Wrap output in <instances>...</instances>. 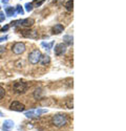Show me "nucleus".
Returning <instances> with one entry per match:
<instances>
[{"instance_id": "nucleus-1", "label": "nucleus", "mask_w": 126, "mask_h": 131, "mask_svg": "<svg viewBox=\"0 0 126 131\" xmlns=\"http://www.w3.org/2000/svg\"><path fill=\"white\" fill-rule=\"evenodd\" d=\"M51 123L55 127H58V128H61L63 126H65L66 123H67V118H66V115L64 114H55L51 118Z\"/></svg>"}, {"instance_id": "nucleus-2", "label": "nucleus", "mask_w": 126, "mask_h": 131, "mask_svg": "<svg viewBox=\"0 0 126 131\" xmlns=\"http://www.w3.org/2000/svg\"><path fill=\"white\" fill-rule=\"evenodd\" d=\"M46 112H47V109L37 108V109H32V110H29V111H26L24 114L28 118H34V117H39L41 114L46 113Z\"/></svg>"}, {"instance_id": "nucleus-3", "label": "nucleus", "mask_w": 126, "mask_h": 131, "mask_svg": "<svg viewBox=\"0 0 126 131\" xmlns=\"http://www.w3.org/2000/svg\"><path fill=\"white\" fill-rule=\"evenodd\" d=\"M41 56H42V53H41V51L39 49H34L33 51L28 54V61H29V63L33 64V65L37 64L40 61Z\"/></svg>"}, {"instance_id": "nucleus-4", "label": "nucleus", "mask_w": 126, "mask_h": 131, "mask_svg": "<svg viewBox=\"0 0 126 131\" xmlns=\"http://www.w3.org/2000/svg\"><path fill=\"white\" fill-rule=\"evenodd\" d=\"M27 88H28V85H27L25 82H16V83L13 85V89H14L17 93H19V94L25 93L26 90H27Z\"/></svg>"}, {"instance_id": "nucleus-5", "label": "nucleus", "mask_w": 126, "mask_h": 131, "mask_svg": "<svg viewBox=\"0 0 126 131\" xmlns=\"http://www.w3.org/2000/svg\"><path fill=\"white\" fill-rule=\"evenodd\" d=\"M35 23L34 19L32 18H26V19H23V20H18V21H15V22H12L10 24H12L13 26L15 25H22V26H25V27H29L32 26Z\"/></svg>"}, {"instance_id": "nucleus-6", "label": "nucleus", "mask_w": 126, "mask_h": 131, "mask_svg": "<svg viewBox=\"0 0 126 131\" xmlns=\"http://www.w3.org/2000/svg\"><path fill=\"white\" fill-rule=\"evenodd\" d=\"M26 47H25V44L22 42H16L15 44L12 46V50L14 53L16 54H21V53H23L25 51Z\"/></svg>"}, {"instance_id": "nucleus-7", "label": "nucleus", "mask_w": 126, "mask_h": 131, "mask_svg": "<svg viewBox=\"0 0 126 131\" xmlns=\"http://www.w3.org/2000/svg\"><path fill=\"white\" fill-rule=\"evenodd\" d=\"M9 109H10V110H13V111H17V112H22V111H24L25 106H24L22 103L18 102V101H14L12 104L9 105Z\"/></svg>"}, {"instance_id": "nucleus-8", "label": "nucleus", "mask_w": 126, "mask_h": 131, "mask_svg": "<svg viewBox=\"0 0 126 131\" xmlns=\"http://www.w3.org/2000/svg\"><path fill=\"white\" fill-rule=\"evenodd\" d=\"M22 32V36L25 38H30V39H36L38 38V32H36L35 30H30V29H24L21 31Z\"/></svg>"}, {"instance_id": "nucleus-9", "label": "nucleus", "mask_w": 126, "mask_h": 131, "mask_svg": "<svg viewBox=\"0 0 126 131\" xmlns=\"http://www.w3.org/2000/svg\"><path fill=\"white\" fill-rule=\"evenodd\" d=\"M66 51V45L63 44V43H59L55 46V53L57 56H61Z\"/></svg>"}, {"instance_id": "nucleus-10", "label": "nucleus", "mask_w": 126, "mask_h": 131, "mask_svg": "<svg viewBox=\"0 0 126 131\" xmlns=\"http://www.w3.org/2000/svg\"><path fill=\"white\" fill-rule=\"evenodd\" d=\"M14 122L10 121V119H6V121H4L3 123V126H2V130L3 131H10L13 128H14Z\"/></svg>"}, {"instance_id": "nucleus-11", "label": "nucleus", "mask_w": 126, "mask_h": 131, "mask_svg": "<svg viewBox=\"0 0 126 131\" xmlns=\"http://www.w3.org/2000/svg\"><path fill=\"white\" fill-rule=\"evenodd\" d=\"M64 29V26L62 24H56L54 27H52V34H56V35H59L63 31Z\"/></svg>"}, {"instance_id": "nucleus-12", "label": "nucleus", "mask_w": 126, "mask_h": 131, "mask_svg": "<svg viewBox=\"0 0 126 131\" xmlns=\"http://www.w3.org/2000/svg\"><path fill=\"white\" fill-rule=\"evenodd\" d=\"M5 14H6L7 16H9V17H12V16L14 17V16L17 15L15 7H12V6H6V7H5Z\"/></svg>"}, {"instance_id": "nucleus-13", "label": "nucleus", "mask_w": 126, "mask_h": 131, "mask_svg": "<svg viewBox=\"0 0 126 131\" xmlns=\"http://www.w3.org/2000/svg\"><path fill=\"white\" fill-rule=\"evenodd\" d=\"M39 62L41 63V65H47L50 62V58H49V56H46V54H44V56H41Z\"/></svg>"}, {"instance_id": "nucleus-14", "label": "nucleus", "mask_w": 126, "mask_h": 131, "mask_svg": "<svg viewBox=\"0 0 126 131\" xmlns=\"http://www.w3.org/2000/svg\"><path fill=\"white\" fill-rule=\"evenodd\" d=\"M42 93H43V91H42L41 88H38L34 91V97L36 100H40L41 99V96H42Z\"/></svg>"}, {"instance_id": "nucleus-15", "label": "nucleus", "mask_w": 126, "mask_h": 131, "mask_svg": "<svg viewBox=\"0 0 126 131\" xmlns=\"http://www.w3.org/2000/svg\"><path fill=\"white\" fill-rule=\"evenodd\" d=\"M64 41L67 43L68 45H71L72 44V36H70V35H67V36H64Z\"/></svg>"}, {"instance_id": "nucleus-16", "label": "nucleus", "mask_w": 126, "mask_h": 131, "mask_svg": "<svg viewBox=\"0 0 126 131\" xmlns=\"http://www.w3.org/2000/svg\"><path fill=\"white\" fill-rule=\"evenodd\" d=\"M72 3H74L72 0H68V1L65 3V7L67 10H72Z\"/></svg>"}, {"instance_id": "nucleus-17", "label": "nucleus", "mask_w": 126, "mask_h": 131, "mask_svg": "<svg viewBox=\"0 0 126 131\" xmlns=\"http://www.w3.org/2000/svg\"><path fill=\"white\" fill-rule=\"evenodd\" d=\"M52 44H54L52 42H50V43H44V42H42V43H41V45H42V46H44L47 50H49V49H50V47L52 46Z\"/></svg>"}, {"instance_id": "nucleus-18", "label": "nucleus", "mask_w": 126, "mask_h": 131, "mask_svg": "<svg viewBox=\"0 0 126 131\" xmlns=\"http://www.w3.org/2000/svg\"><path fill=\"white\" fill-rule=\"evenodd\" d=\"M15 9H16V13L17 14H21V15L24 14V10H23V8H22V6H21V5H17V7Z\"/></svg>"}, {"instance_id": "nucleus-19", "label": "nucleus", "mask_w": 126, "mask_h": 131, "mask_svg": "<svg viewBox=\"0 0 126 131\" xmlns=\"http://www.w3.org/2000/svg\"><path fill=\"white\" fill-rule=\"evenodd\" d=\"M66 107L68 109H72V107H74V105H72V97H70V99H68L66 101Z\"/></svg>"}, {"instance_id": "nucleus-20", "label": "nucleus", "mask_w": 126, "mask_h": 131, "mask_svg": "<svg viewBox=\"0 0 126 131\" xmlns=\"http://www.w3.org/2000/svg\"><path fill=\"white\" fill-rule=\"evenodd\" d=\"M4 95H5V90H4L3 87L0 86V100H2L4 97Z\"/></svg>"}, {"instance_id": "nucleus-21", "label": "nucleus", "mask_w": 126, "mask_h": 131, "mask_svg": "<svg viewBox=\"0 0 126 131\" xmlns=\"http://www.w3.org/2000/svg\"><path fill=\"white\" fill-rule=\"evenodd\" d=\"M25 9L27 12H32L33 10V3H26L25 4Z\"/></svg>"}, {"instance_id": "nucleus-22", "label": "nucleus", "mask_w": 126, "mask_h": 131, "mask_svg": "<svg viewBox=\"0 0 126 131\" xmlns=\"http://www.w3.org/2000/svg\"><path fill=\"white\" fill-rule=\"evenodd\" d=\"M4 21V14L3 13H0V22Z\"/></svg>"}, {"instance_id": "nucleus-23", "label": "nucleus", "mask_w": 126, "mask_h": 131, "mask_svg": "<svg viewBox=\"0 0 126 131\" xmlns=\"http://www.w3.org/2000/svg\"><path fill=\"white\" fill-rule=\"evenodd\" d=\"M5 50V46H0V52H3Z\"/></svg>"}, {"instance_id": "nucleus-24", "label": "nucleus", "mask_w": 126, "mask_h": 131, "mask_svg": "<svg viewBox=\"0 0 126 131\" xmlns=\"http://www.w3.org/2000/svg\"><path fill=\"white\" fill-rule=\"evenodd\" d=\"M7 39V37L5 36V37H1V38H0V42H1V41H3V40H6Z\"/></svg>"}, {"instance_id": "nucleus-25", "label": "nucleus", "mask_w": 126, "mask_h": 131, "mask_svg": "<svg viewBox=\"0 0 126 131\" xmlns=\"http://www.w3.org/2000/svg\"><path fill=\"white\" fill-rule=\"evenodd\" d=\"M8 29V25H6V26H4L3 28H2V30H7Z\"/></svg>"}, {"instance_id": "nucleus-26", "label": "nucleus", "mask_w": 126, "mask_h": 131, "mask_svg": "<svg viewBox=\"0 0 126 131\" xmlns=\"http://www.w3.org/2000/svg\"><path fill=\"white\" fill-rule=\"evenodd\" d=\"M2 1H3V3H8L9 0H2Z\"/></svg>"}]
</instances>
